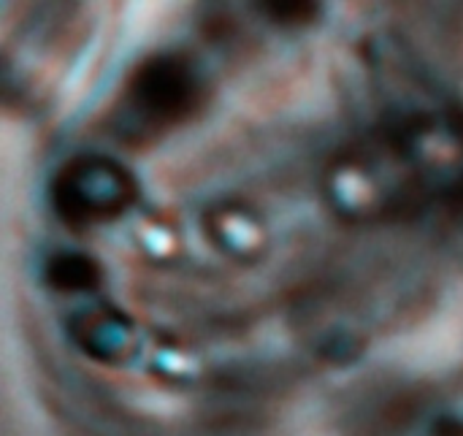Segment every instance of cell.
Segmentation results:
<instances>
[{
  "label": "cell",
  "instance_id": "cell-1",
  "mask_svg": "<svg viewBox=\"0 0 463 436\" xmlns=\"http://www.w3.org/2000/svg\"><path fill=\"white\" fill-rule=\"evenodd\" d=\"M203 81L195 65L182 54L146 57L130 76L122 92L119 117L130 136H157L198 111Z\"/></svg>",
  "mask_w": 463,
  "mask_h": 436
},
{
  "label": "cell",
  "instance_id": "cell-2",
  "mask_svg": "<svg viewBox=\"0 0 463 436\" xmlns=\"http://www.w3.org/2000/svg\"><path fill=\"white\" fill-rule=\"evenodd\" d=\"M136 201L133 174L111 157L81 155L65 163L52 182V206L73 228L117 220Z\"/></svg>",
  "mask_w": 463,
  "mask_h": 436
},
{
  "label": "cell",
  "instance_id": "cell-3",
  "mask_svg": "<svg viewBox=\"0 0 463 436\" xmlns=\"http://www.w3.org/2000/svg\"><path fill=\"white\" fill-rule=\"evenodd\" d=\"M46 282L57 290H92L100 285V266L79 252H60L46 263Z\"/></svg>",
  "mask_w": 463,
  "mask_h": 436
}]
</instances>
